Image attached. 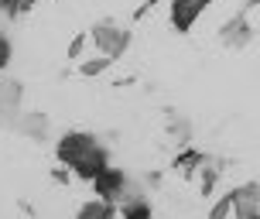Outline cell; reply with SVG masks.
<instances>
[{"label": "cell", "instance_id": "5b68a950", "mask_svg": "<svg viewBox=\"0 0 260 219\" xmlns=\"http://www.w3.org/2000/svg\"><path fill=\"white\" fill-rule=\"evenodd\" d=\"M120 216L123 219H151V206H147V199H144V189L137 185V181H130L127 192H123V199L117 202Z\"/></svg>", "mask_w": 260, "mask_h": 219}, {"label": "cell", "instance_id": "30bf717a", "mask_svg": "<svg viewBox=\"0 0 260 219\" xmlns=\"http://www.w3.org/2000/svg\"><path fill=\"white\" fill-rule=\"evenodd\" d=\"M76 219H117V206H110L103 199H96V202H86V206L76 212Z\"/></svg>", "mask_w": 260, "mask_h": 219}, {"label": "cell", "instance_id": "ba28073f", "mask_svg": "<svg viewBox=\"0 0 260 219\" xmlns=\"http://www.w3.org/2000/svg\"><path fill=\"white\" fill-rule=\"evenodd\" d=\"M250 38H253V27H250L247 14H240V17H233L230 24L219 31V41L226 45V48H247Z\"/></svg>", "mask_w": 260, "mask_h": 219}, {"label": "cell", "instance_id": "5bb4252c", "mask_svg": "<svg viewBox=\"0 0 260 219\" xmlns=\"http://www.w3.org/2000/svg\"><path fill=\"white\" fill-rule=\"evenodd\" d=\"M82 45H86V35L72 38V45H69V58H79V55H82Z\"/></svg>", "mask_w": 260, "mask_h": 219}, {"label": "cell", "instance_id": "277c9868", "mask_svg": "<svg viewBox=\"0 0 260 219\" xmlns=\"http://www.w3.org/2000/svg\"><path fill=\"white\" fill-rule=\"evenodd\" d=\"M21 96H24V86L17 79H0V123L21 120Z\"/></svg>", "mask_w": 260, "mask_h": 219}, {"label": "cell", "instance_id": "4fadbf2b", "mask_svg": "<svg viewBox=\"0 0 260 219\" xmlns=\"http://www.w3.org/2000/svg\"><path fill=\"white\" fill-rule=\"evenodd\" d=\"M11 62V41H7V35H0V69Z\"/></svg>", "mask_w": 260, "mask_h": 219}, {"label": "cell", "instance_id": "8992f818", "mask_svg": "<svg viewBox=\"0 0 260 219\" xmlns=\"http://www.w3.org/2000/svg\"><path fill=\"white\" fill-rule=\"evenodd\" d=\"M212 0H171V24L175 31H188Z\"/></svg>", "mask_w": 260, "mask_h": 219}, {"label": "cell", "instance_id": "9c48e42d", "mask_svg": "<svg viewBox=\"0 0 260 219\" xmlns=\"http://www.w3.org/2000/svg\"><path fill=\"white\" fill-rule=\"evenodd\" d=\"M14 127L24 130L27 137H35V141H45V134H48V116L45 113H24Z\"/></svg>", "mask_w": 260, "mask_h": 219}, {"label": "cell", "instance_id": "7a4b0ae2", "mask_svg": "<svg viewBox=\"0 0 260 219\" xmlns=\"http://www.w3.org/2000/svg\"><path fill=\"white\" fill-rule=\"evenodd\" d=\"M92 41H96V48L103 55H110L117 62L130 45V27H120L117 21H100V24L92 27Z\"/></svg>", "mask_w": 260, "mask_h": 219}, {"label": "cell", "instance_id": "8fae6325", "mask_svg": "<svg viewBox=\"0 0 260 219\" xmlns=\"http://www.w3.org/2000/svg\"><path fill=\"white\" fill-rule=\"evenodd\" d=\"M110 65H113V58H110V55H103V58H89V62H82V69H79V72H82V76H100L103 69H110Z\"/></svg>", "mask_w": 260, "mask_h": 219}, {"label": "cell", "instance_id": "7c38bea8", "mask_svg": "<svg viewBox=\"0 0 260 219\" xmlns=\"http://www.w3.org/2000/svg\"><path fill=\"white\" fill-rule=\"evenodd\" d=\"M233 209V195H222L219 202L212 206V212H209V219H226V212Z\"/></svg>", "mask_w": 260, "mask_h": 219}, {"label": "cell", "instance_id": "3957f363", "mask_svg": "<svg viewBox=\"0 0 260 219\" xmlns=\"http://www.w3.org/2000/svg\"><path fill=\"white\" fill-rule=\"evenodd\" d=\"M92 185H96V192H100V199L103 202H110V206H117L120 199H123V192H127V185H130V178L120 171V168H113V165H106L96 178H92Z\"/></svg>", "mask_w": 260, "mask_h": 219}, {"label": "cell", "instance_id": "52a82bcc", "mask_svg": "<svg viewBox=\"0 0 260 219\" xmlns=\"http://www.w3.org/2000/svg\"><path fill=\"white\" fill-rule=\"evenodd\" d=\"M233 216L236 219H260V185H243L233 192Z\"/></svg>", "mask_w": 260, "mask_h": 219}, {"label": "cell", "instance_id": "6da1fadb", "mask_svg": "<svg viewBox=\"0 0 260 219\" xmlns=\"http://www.w3.org/2000/svg\"><path fill=\"white\" fill-rule=\"evenodd\" d=\"M55 154H58L62 165H69L79 178H86V181H92L106 168L103 144L96 141L92 134H82V130H69V134H62V141L55 144Z\"/></svg>", "mask_w": 260, "mask_h": 219}]
</instances>
